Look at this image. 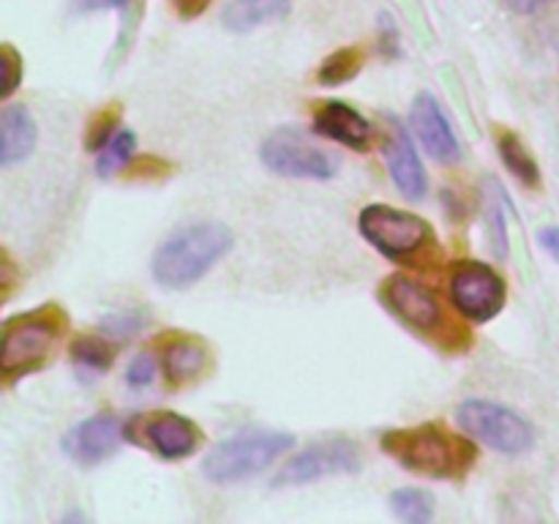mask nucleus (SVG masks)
I'll return each mask as SVG.
<instances>
[{"instance_id": "nucleus-1", "label": "nucleus", "mask_w": 559, "mask_h": 524, "mask_svg": "<svg viewBox=\"0 0 559 524\" xmlns=\"http://www.w3.org/2000/svg\"><path fill=\"white\" fill-rule=\"evenodd\" d=\"M233 229L222 222H189L169 233L153 251L151 273L158 287L189 289L233 251Z\"/></svg>"}, {"instance_id": "nucleus-2", "label": "nucleus", "mask_w": 559, "mask_h": 524, "mask_svg": "<svg viewBox=\"0 0 559 524\" xmlns=\"http://www.w3.org/2000/svg\"><path fill=\"white\" fill-rule=\"evenodd\" d=\"M380 445L404 469L437 480H462L478 458V448L473 445V440L453 434L442 424L385 431Z\"/></svg>"}, {"instance_id": "nucleus-3", "label": "nucleus", "mask_w": 559, "mask_h": 524, "mask_svg": "<svg viewBox=\"0 0 559 524\" xmlns=\"http://www.w3.org/2000/svg\"><path fill=\"white\" fill-rule=\"evenodd\" d=\"M66 327H69V314L55 303L5 320L3 344H0V369L5 380L41 369Z\"/></svg>"}, {"instance_id": "nucleus-4", "label": "nucleus", "mask_w": 559, "mask_h": 524, "mask_svg": "<svg viewBox=\"0 0 559 524\" xmlns=\"http://www.w3.org/2000/svg\"><path fill=\"white\" fill-rule=\"evenodd\" d=\"M295 445V437L273 429H243L218 442L202 462L211 484H240L271 467Z\"/></svg>"}, {"instance_id": "nucleus-5", "label": "nucleus", "mask_w": 559, "mask_h": 524, "mask_svg": "<svg viewBox=\"0 0 559 524\" xmlns=\"http://www.w3.org/2000/svg\"><path fill=\"white\" fill-rule=\"evenodd\" d=\"M360 235L393 262H407L435 249V229L426 218L391 205H369L360 211Z\"/></svg>"}, {"instance_id": "nucleus-6", "label": "nucleus", "mask_w": 559, "mask_h": 524, "mask_svg": "<svg viewBox=\"0 0 559 524\" xmlns=\"http://www.w3.org/2000/svg\"><path fill=\"white\" fill-rule=\"evenodd\" d=\"M456 418L473 440L484 442L491 451L519 456L527 453L535 442V429L524 415L489 398H467L459 404Z\"/></svg>"}, {"instance_id": "nucleus-7", "label": "nucleus", "mask_w": 559, "mask_h": 524, "mask_svg": "<svg viewBox=\"0 0 559 524\" xmlns=\"http://www.w3.org/2000/svg\"><path fill=\"white\" fill-rule=\"evenodd\" d=\"M260 158L273 175L298 180H331L342 162L336 153L314 145L298 129H276L262 142Z\"/></svg>"}, {"instance_id": "nucleus-8", "label": "nucleus", "mask_w": 559, "mask_h": 524, "mask_svg": "<svg viewBox=\"0 0 559 524\" xmlns=\"http://www.w3.org/2000/svg\"><path fill=\"white\" fill-rule=\"evenodd\" d=\"M453 306L475 322L495 320L508 298L506 278L478 260H459L448 273Z\"/></svg>"}, {"instance_id": "nucleus-9", "label": "nucleus", "mask_w": 559, "mask_h": 524, "mask_svg": "<svg viewBox=\"0 0 559 524\" xmlns=\"http://www.w3.org/2000/svg\"><path fill=\"white\" fill-rule=\"evenodd\" d=\"M126 440L147 448L164 462H180L200 448L202 429L186 415L158 409V413L134 415L126 424Z\"/></svg>"}, {"instance_id": "nucleus-10", "label": "nucleus", "mask_w": 559, "mask_h": 524, "mask_svg": "<svg viewBox=\"0 0 559 524\" xmlns=\"http://www.w3.org/2000/svg\"><path fill=\"white\" fill-rule=\"evenodd\" d=\"M364 467V453L353 440H322L300 451L298 456L289 458L273 478V486H306L314 480L331 478V475H355Z\"/></svg>"}, {"instance_id": "nucleus-11", "label": "nucleus", "mask_w": 559, "mask_h": 524, "mask_svg": "<svg viewBox=\"0 0 559 524\" xmlns=\"http://www.w3.org/2000/svg\"><path fill=\"white\" fill-rule=\"evenodd\" d=\"M380 303L404 322L407 327L418 333H442L448 325L445 314H442V303L426 284L415 282L413 276L404 273H393L380 284Z\"/></svg>"}, {"instance_id": "nucleus-12", "label": "nucleus", "mask_w": 559, "mask_h": 524, "mask_svg": "<svg viewBox=\"0 0 559 524\" xmlns=\"http://www.w3.org/2000/svg\"><path fill=\"white\" fill-rule=\"evenodd\" d=\"M126 440V424L118 415H93V418L82 420L74 429L66 431L63 448L66 456L71 458L80 467H96L104 458L112 456L120 448V442Z\"/></svg>"}, {"instance_id": "nucleus-13", "label": "nucleus", "mask_w": 559, "mask_h": 524, "mask_svg": "<svg viewBox=\"0 0 559 524\" xmlns=\"http://www.w3.org/2000/svg\"><path fill=\"white\" fill-rule=\"evenodd\" d=\"M388 129L382 136V156H385L388 172H391L393 183L409 200H420L429 189V178H426L424 162H420L418 151H415L409 131L399 123L396 118H385Z\"/></svg>"}, {"instance_id": "nucleus-14", "label": "nucleus", "mask_w": 559, "mask_h": 524, "mask_svg": "<svg viewBox=\"0 0 559 524\" xmlns=\"http://www.w3.org/2000/svg\"><path fill=\"white\" fill-rule=\"evenodd\" d=\"M409 123H413V131L420 140V145L426 147V153L435 162L453 164L462 158V145L456 140V131H453L451 120H448L440 102L431 93H418L415 96Z\"/></svg>"}, {"instance_id": "nucleus-15", "label": "nucleus", "mask_w": 559, "mask_h": 524, "mask_svg": "<svg viewBox=\"0 0 559 524\" xmlns=\"http://www.w3.org/2000/svg\"><path fill=\"white\" fill-rule=\"evenodd\" d=\"M311 129L314 134L328 136V140L338 142L344 147H353V151L364 153L369 151L371 136H374V129H371L369 120L358 112L355 107L344 102H320L314 109V118H311Z\"/></svg>"}, {"instance_id": "nucleus-16", "label": "nucleus", "mask_w": 559, "mask_h": 524, "mask_svg": "<svg viewBox=\"0 0 559 524\" xmlns=\"http://www.w3.org/2000/svg\"><path fill=\"white\" fill-rule=\"evenodd\" d=\"M162 347V366L169 385L180 388L186 382H194L211 366V349L202 338L189 336V333H167L158 342Z\"/></svg>"}, {"instance_id": "nucleus-17", "label": "nucleus", "mask_w": 559, "mask_h": 524, "mask_svg": "<svg viewBox=\"0 0 559 524\" xmlns=\"http://www.w3.org/2000/svg\"><path fill=\"white\" fill-rule=\"evenodd\" d=\"M38 126L33 120L31 109L22 104H11L0 115V164L11 167L27 158L36 147Z\"/></svg>"}, {"instance_id": "nucleus-18", "label": "nucleus", "mask_w": 559, "mask_h": 524, "mask_svg": "<svg viewBox=\"0 0 559 524\" xmlns=\"http://www.w3.org/2000/svg\"><path fill=\"white\" fill-rule=\"evenodd\" d=\"M293 0H229L222 11V22L233 33H249L267 22L284 20Z\"/></svg>"}, {"instance_id": "nucleus-19", "label": "nucleus", "mask_w": 559, "mask_h": 524, "mask_svg": "<svg viewBox=\"0 0 559 524\" xmlns=\"http://www.w3.org/2000/svg\"><path fill=\"white\" fill-rule=\"evenodd\" d=\"M497 151H500V158L508 167V172H511L519 183L527 186V189H535V186L540 183V169L538 164H535L533 153L527 151V145H524L511 129L497 131Z\"/></svg>"}, {"instance_id": "nucleus-20", "label": "nucleus", "mask_w": 559, "mask_h": 524, "mask_svg": "<svg viewBox=\"0 0 559 524\" xmlns=\"http://www.w3.org/2000/svg\"><path fill=\"white\" fill-rule=\"evenodd\" d=\"M112 360L115 347L107 336H80L71 342V364H74L80 380H96L112 366Z\"/></svg>"}, {"instance_id": "nucleus-21", "label": "nucleus", "mask_w": 559, "mask_h": 524, "mask_svg": "<svg viewBox=\"0 0 559 524\" xmlns=\"http://www.w3.org/2000/svg\"><path fill=\"white\" fill-rule=\"evenodd\" d=\"M391 511L407 524H429L435 519V495L420 486H404L391 495Z\"/></svg>"}, {"instance_id": "nucleus-22", "label": "nucleus", "mask_w": 559, "mask_h": 524, "mask_svg": "<svg viewBox=\"0 0 559 524\" xmlns=\"http://www.w3.org/2000/svg\"><path fill=\"white\" fill-rule=\"evenodd\" d=\"M364 60H366V55L360 47L336 49V52L328 55V58L322 60L320 71H317V82L325 87L344 85V82H349L358 76V71L364 69Z\"/></svg>"}, {"instance_id": "nucleus-23", "label": "nucleus", "mask_w": 559, "mask_h": 524, "mask_svg": "<svg viewBox=\"0 0 559 524\" xmlns=\"http://www.w3.org/2000/svg\"><path fill=\"white\" fill-rule=\"evenodd\" d=\"M134 147H136V134L129 129H120L107 145L98 151L96 158V172L102 178H109V175L120 172V169L129 167L134 162Z\"/></svg>"}, {"instance_id": "nucleus-24", "label": "nucleus", "mask_w": 559, "mask_h": 524, "mask_svg": "<svg viewBox=\"0 0 559 524\" xmlns=\"http://www.w3.org/2000/svg\"><path fill=\"white\" fill-rule=\"evenodd\" d=\"M145 311L126 306V309L107 311V314L102 317V322H98V331H102V336L115 338V342H126V338L136 336V333L145 327Z\"/></svg>"}, {"instance_id": "nucleus-25", "label": "nucleus", "mask_w": 559, "mask_h": 524, "mask_svg": "<svg viewBox=\"0 0 559 524\" xmlns=\"http://www.w3.org/2000/svg\"><path fill=\"white\" fill-rule=\"evenodd\" d=\"M120 123V104H109L102 112L93 115L91 123L85 129V147L91 153H98L115 134H118Z\"/></svg>"}, {"instance_id": "nucleus-26", "label": "nucleus", "mask_w": 559, "mask_h": 524, "mask_svg": "<svg viewBox=\"0 0 559 524\" xmlns=\"http://www.w3.org/2000/svg\"><path fill=\"white\" fill-rule=\"evenodd\" d=\"M167 175H173V164L164 162V158L158 156H142L129 164L131 180H158V178H167Z\"/></svg>"}, {"instance_id": "nucleus-27", "label": "nucleus", "mask_w": 559, "mask_h": 524, "mask_svg": "<svg viewBox=\"0 0 559 524\" xmlns=\"http://www.w3.org/2000/svg\"><path fill=\"white\" fill-rule=\"evenodd\" d=\"M0 66H3V87H0V98H9L22 80V55L16 52L11 44H3V58H0Z\"/></svg>"}, {"instance_id": "nucleus-28", "label": "nucleus", "mask_w": 559, "mask_h": 524, "mask_svg": "<svg viewBox=\"0 0 559 524\" xmlns=\"http://www.w3.org/2000/svg\"><path fill=\"white\" fill-rule=\"evenodd\" d=\"M489 233H491V246H495L497 260H506L508 257V224L506 213H502L500 202L489 207Z\"/></svg>"}, {"instance_id": "nucleus-29", "label": "nucleus", "mask_w": 559, "mask_h": 524, "mask_svg": "<svg viewBox=\"0 0 559 524\" xmlns=\"http://www.w3.org/2000/svg\"><path fill=\"white\" fill-rule=\"evenodd\" d=\"M153 377H156V360L147 353L136 355L129 364V369H126V382L131 388H147L153 382Z\"/></svg>"}, {"instance_id": "nucleus-30", "label": "nucleus", "mask_w": 559, "mask_h": 524, "mask_svg": "<svg viewBox=\"0 0 559 524\" xmlns=\"http://www.w3.org/2000/svg\"><path fill=\"white\" fill-rule=\"evenodd\" d=\"M129 0H71L74 11H107V9H123Z\"/></svg>"}, {"instance_id": "nucleus-31", "label": "nucleus", "mask_w": 559, "mask_h": 524, "mask_svg": "<svg viewBox=\"0 0 559 524\" xmlns=\"http://www.w3.org/2000/svg\"><path fill=\"white\" fill-rule=\"evenodd\" d=\"M538 243L559 262V227H544L538 233Z\"/></svg>"}, {"instance_id": "nucleus-32", "label": "nucleus", "mask_w": 559, "mask_h": 524, "mask_svg": "<svg viewBox=\"0 0 559 524\" xmlns=\"http://www.w3.org/2000/svg\"><path fill=\"white\" fill-rule=\"evenodd\" d=\"M207 3L211 0H175V9L180 11V16L191 20V16H200L207 9Z\"/></svg>"}, {"instance_id": "nucleus-33", "label": "nucleus", "mask_w": 559, "mask_h": 524, "mask_svg": "<svg viewBox=\"0 0 559 524\" xmlns=\"http://www.w3.org/2000/svg\"><path fill=\"white\" fill-rule=\"evenodd\" d=\"M511 3L513 11H519V14H533V11H538L540 5L551 3V0H508Z\"/></svg>"}]
</instances>
